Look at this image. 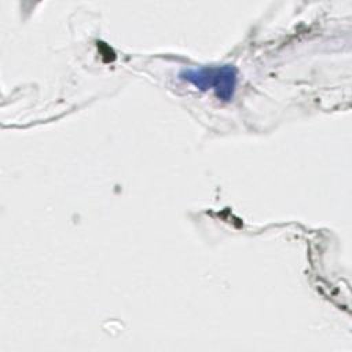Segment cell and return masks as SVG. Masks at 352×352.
Returning <instances> with one entry per match:
<instances>
[{"instance_id": "cell-1", "label": "cell", "mask_w": 352, "mask_h": 352, "mask_svg": "<svg viewBox=\"0 0 352 352\" xmlns=\"http://www.w3.org/2000/svg\"><path fill=\"white\" fill-rule=\"evenodd\" d=\"M179 77L201 91L212 89L221 100H230L236 87V69L231 65L190 67L182 70Z\"/></svg>"}]
</instances>
